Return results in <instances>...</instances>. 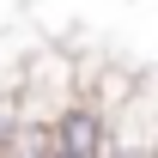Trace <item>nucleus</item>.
<instances>
[{
	"mask_svg": "<svg viewBox=\"0 0 158 158\" xmlns=\"http://www.w3.org/2000/svg\"><path fill=\"white\" fill-rule=\"evenodd\" d=\"M110 158H134V152H110Z\"/></svg>",
	"mask_w": 158,
	"mask_h": 158,
	"instance_id": "obj_2",
	"label": "nucleus"
},
{
	"mask_svg": "<svg viewBox=\"0 0 158 158\" xmlns=\"http://www.w3.org/2000/svg\"><path fill=\"white\" fill-rule=\"evenodd\" d=\"M49 146L67 152V158H103V152H110V128H103V116L91 110V103L73 98L55 122H49Z\"/></svg>",
	"mask_w": 158,
	"mask_h": 158,
	"instance_id": "obj_1",
	"label": "nucleus"
}]
</instances>
